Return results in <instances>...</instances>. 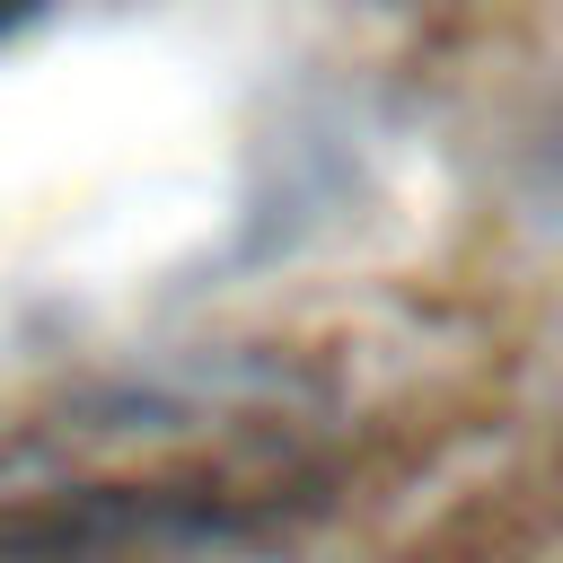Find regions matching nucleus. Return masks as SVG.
Segmentation results:
<instances>
[{
	"instance_id": "obj_1",
	"label": "nucleus",
	"mask_w": 563,
	"mask_h": 563,
	"mask_svg": "<svg viewBox=\"0 0 563 563\" xmlns=\"http://www.w3.org/2000/svg\"><path fill=\"white\" fill-rule=\"evenodd\" d=\"M18 18H35V0H0V35H9Z\"/></svg>"
}]
</instances>
